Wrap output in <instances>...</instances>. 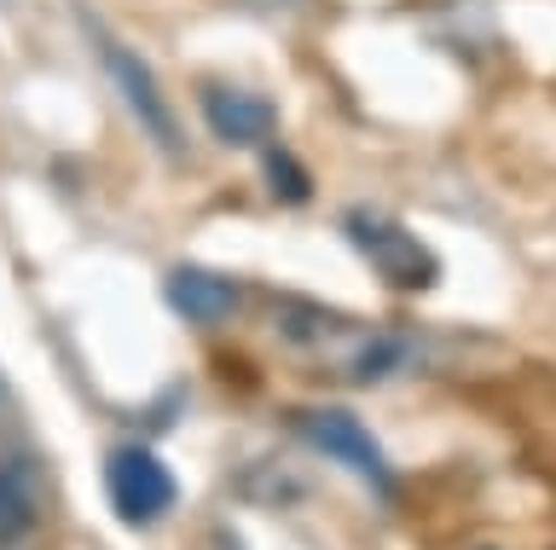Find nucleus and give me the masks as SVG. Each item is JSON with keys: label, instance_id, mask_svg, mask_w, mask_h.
Here are the masks:
<instances>
[{"label": "nucleus", "instance_id": "nucleus-1", "mask_svg": "<svg viewBox=\"0 0 556 550\" xmlns=\"http://www.w3.org/2000/svg\"><path fill=\"white\" fill-rule=\"evenodd\" d=\"M273 331L290 342L295 354L319 359L348 383H389V376L412 371L417 359V342L400 336V331H377V324H359L337 314V307H319V302H302V296H285L273 307Z\"/></svg>", "mask_w": 556, "mask_h": 550}, {"label": "nucleus", "instance_id": "nucleus-2", "mask_svg": "<svg viewBox=\"0 0 556 550\" xmlns=\"http://www.w3.org/2000/svg\"><path fill=\"white\" fill-rule=\"evenodd\" d=\"M87 36H93L104 76L116 81V93H122V105H128V116L139 123V133H146V140L163 151V157H180V116H174V105H168V93H163V81H156V71L134 53L128 41H116L104 24H87Z\"/></svg>", "mask_w": 556, "mask_h": 550}, {"label": "nucleus", "instance_id": "nucleus-3", "mask_svg": "<svg viewBox=\"0 0 556 550\" xmlns=\"http://www.w3.org/2000/svg\"><path fill=\"white\" fill-rule=\"evenodd\" d=\"M295 435H302L313 452H325L330 463H342L348 475H359L365 487H377L382 498H394V475H389V458H382V446L371 440V429H365L354 411H337V406H307L295 411Z\"/></svg>", "mask_w": 556, "mask_h": 550}, {"label": "nucleus", "instance_id": "nucleus-4", "mask_svg": "<svg viewBox=\"0 0 556 550\" xmlns=\"http://www.w3.org/2000/svg\"><path fill=\"white\" fill-rule=\"evenodd\" d=\"M342 227H348V244H354L394 290H429L434 279H441V261L429 255V244H417V232H406L400 220L354 209Z\"/></svg>", "mask_w": 556, "mask_h": 550}, {"label": "nucleus", "instance_id": "nucleus-5", "mask_svg": "<svg viewBox=\"0 0 556 550\" xmlns=\"http://www.w3.org/2000/svg\"><path fill=\"white\" fill-rule=\"evenodd\" d=\"M104 493H111V504L128 527L163 522V515L174 510V498H180L168 463L156 458L151 446H116L111 463H104Z\"/></svg>", "mask_w": 556, "mask_h": 550}, {"label": "nucleus", "instance_id": "nucleus-6", "mask_svg": "<svg viewBox=\"0 0 556 550\" xmlns=\"http://www.w3.org/2000/svg\"><path fill=\"white\" fill-rule=\"evenodd\" d=\"M47 522V470L41 458L12 452L0 458V550H17Z\"/></svg>", "mask_w": 556, "mask_h": 550}, {"label": "nucleus", "instance_id": "nucleus-7", "mask_svg": "<svg viewBox=\"0 0 556 550\" xmlns=\"http://www.w3.org/2000/svg\"><path fill=\"white\" fill-rule=\"evenodd\" d=\"M203 123L208 133H215L220 145H267L273 140V128H278V116L273 105L261 93H243V88H203Z\"/></svg>", "mask_w": 556, "mask_h": 550}, {"label": "nucleus", "instance_id": "nucleus-8", "mask_svg": "<svg viewBox=\"0 0 556 550\" xmlns=\"http://www.w3.org/2000/svg\"><path fill=\"white\" fill-rule=\"evenodd\" d=\"M163 296H168L174 314L191 319V324H220V319H232V314H238L243 290H238V279H226V272H208V267H174V272H168V284H163Z\"/></svg>", "mask_w": 556, "mask_h": 550}, {"label": "nucleus", "instance_id": "nucleus-9", "mask_svg": "<svg viewBox=\"0 0 556 550\" xmlns=\"http://www.w3.org/2000/svg\"><path fill=\"white\" fill-rule=\"evenodd\" d=\"M267 180H273V197H285V203H307V168L290 157V151H267Z\"/></svg>", "mask_w": 556, "mask_h": 550}, {"label": "nucleus", "instance_id": "nucleus-10", "mask_svg": "<svg viewBox=\"0 0 556 550\" xmlns=\"http://www.w3.org/2000/svg\"><path fill=\"white\" fill-rule=\"evenodd\" d=\"M243 7H290V0H243Z\"/></svg>", "mask_w": 556, "mask_h": 550}]
</instances>
